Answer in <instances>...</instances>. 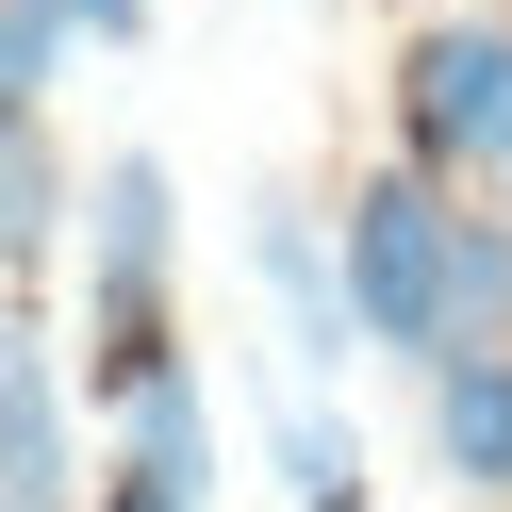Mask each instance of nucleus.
Masks as SVG:
<instances>
[{
  "label": "nucleus",
  "instance_id": "7ed1b4c3",
  "mask_svg": "<svg viewBox=\"0 0 512 512\" xmlns=\"http://www.w3.org/2000/svg\"><path fill=\"white\" fill-rule=\"evenodd\" d=\"M397 149L463 199H512V17H430L397 50Z\"/></svg>",
  "mask_w": 512,
  "mask_h": 512
},
{
  "label": "nucleus",
  "instance_id": "9b49d317",
  "mask_svg": "<svg viewBox=\"0 0 512 512\" xmlns=\"http://www.w3.org/2000/svg\"><path fill=\"white\" fill-rule=\"evenodd\" d=\"M83 34H100V50H133V34H149V0H83Z\"/></svg>",
  "mask_w": 512,
  "mask_h": 512
},
{
  "label": "nucleus",
  "instance_id": "f03ea898",
  "mask_svg": "<svg viewBox=\"0 0 512 512\" xmlns=\"http://www.w3.org/2000/svg\"><path fill=\"white\" fill-rule=\"evenodd\" d=\"M166 166L149 149H116L100 166V215H83V331H100V397L116 413H149L182 380V347H166Z\"/></svg>",
  "mask_w": 512,
  "mask_h": 512
},
{
  "label": "nucleus",
  "instance_id": "0eeeda50",
  "mask_svg": "<svg viewBox=\"0 0 512 512\" xmlns=\"http://www.w3.org/2000/svg\"><path fill=\"white\" fill-rule=\"evenodd\" d=\"M0 248H17V298L50 281V248H67V149H50V116H0Z\"/></svg>",
  "mask_w": 512,
  "mask_h": 512
},
{
  "label": "nucleus",
  "instance_id": "6e6552de",
  "mask_svg": "<svg viewBox=\"0 0 512 512\" xmlns=\"http://www.w3.org/2000/svg\"><path fill=\"white\" fill-rule=\"evenodd\" d=\"M116 430H133V446H116V479H149V496H182V512L215 496V397H199V380H166V397L116 413Z\"/></svg>",
  "mask_w": 512,
  "mask_h": 512
},
{
  "label": "nucleus",
  "instance_id": "9d476101",
  "mask_svg": "<svg viewBox=\"0 0 512 512\" xmlns=\"http://www.w3.org/2000/svg\"><path fill=\"white\" fill-rule=\"evenodd\" d=\"M67 34H83V0H17V17H0V116H50Z\"/></svg>",
  "mask_w": 512,
  "mask_h": 512
},
{
  "label": "nucleus",
  "instance_id": "f8f14e48",
  "mask_svg": "<svg viewBox=\"0 0 512 512\" xmlns=\"http://www.w3.org/2000/svg\"><path fill=\"white\" fill-rule=\"evenodd\" d=\"M100 512H182V496H149V479H116V496H100Z\"/></svg>",
  "mask_w": 512,
  "mask_h": 512
},
{
  "label": "nucleus",
  "instance_id": "f257e3e1",
  "mask_svg": "<svg viewBox=\"0 0 512 512\" xmlns=\"http://www.w3.org/2000/svg\"><path fill=\"white\" fill-rule=\"evenodd\" d=\"M347 298H364V347L463 364V182H430V166L347 182Z\"/></svg>",
  "mask_w": 512,
  "mask_h": 512
},
{
  "label": "nucleus",
  "instance_id": "39448f33",
  "mask_svg": "<svg viewBox=\"0 0 512 512\" xmlns=\"http://www.w3.org/2000/svg\"><path fill=\"white\" fill-rule=\"evenodd\" d=\"M248 265H265V298L298 314V364H347V347H364V298H347V248L314 232L298 199H265V215H248Z\"/></svg>",
  "mask_w": 512,
  "mask_h": 512
},
{
  "label": "nucleus",
  "instance_id": "20e7f679",
  "mask_svg": "<svg viewBox=\"0 0 512 512\" xmlns=\"http://www.w3.org/2000/svg\"><path fill=\"white\" fill-rule=\"evenodd\" d=\"M0 512H83V446H67V364H50V314L0 331Z\"/></svg>",
  "mask_w": 512,
  "mask_h": 512
},
{
  "label": "nucleus",
  "instance_id": "1a4fd4ad",
  "mask_svg": "<svg viewBox=\"0 0 512 512\" xmlns=\"http://www.w3.org/2000/svg\"><path fill=\"white\" fill-rule=\"evenodd\" d=\"M265 446H281V496H298V512H364V496H380V479H364V430H331V413H314L298 380H281Z\"/></svg>",
  "mask_w": 512,
  "mask_h": 512
},
{
  "label": "nucleus",
  "instance_id": "423d86ee",
  "mask_svg": "<svg viewBox=\"0 0 512 512\" xmlns=\"http://www.w3.org/2000/svg\"><path fill=\"white\" fill-rule=\"evenodd\" d=\"M430 446L463 496H512V347H463V364H430Z\"/></svg>",
  "mask_w": 512,
  "mask_h": 512
}]
</instances>
